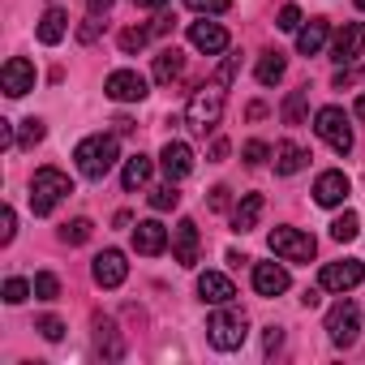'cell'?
Returning a JSON list of instances; mask_svg holds the SVG:
<instances>
[{"instance_id":"obj_9","label":"cell","mask_w":365,"mask_h":365,"mask_svg":"<svg viewBox=\"0 0 365 365\" xmlns=\"http://www.w3.org/2000/svg\"><path fill=\"white\" fill-rule=\"evenodd\" d=\"M103 91H108V99H116V103H138V99H146V78H142L138 69H116V73H108Z\"/></svg>"},{"instance_id":"obj_2","label":"cell","mask_w":365,"mask_h":365,"mask_svg":"<svg viewBox=\"0 0 365 365\" xmlns=\"http://www.w3.org/2000/svg\"><path fill=\"white\" fill-rule=\"evenodd\" d=\"M73 159H78V172H82L86 180H103V176L116 168L120 146H116V138H112V133H91V138H82V142H78Z\"/></svg>"},{"instance_id":"obj_17","label":"cell","mask_w":365,"mask_h":365,"mask_svg":"<svg viewBox=\"0 0 365 365\" xmlns=\"http://www.w3.org/2000/svg\"><path fill=\"white\" fill-rule=\"evenodd\" d=\"M288 271L279 267V262H258L254 267V292L258 297H279V292H288Z\"/></svg>"},{"instance_id":"obj_27","label":"cell","mask_w":365,"mask_h":365,"mask_svg":"<svg viewBox=\"0 0 365 365\" xmlns=\"http://www.w3.org/2000/svg\"><path fill=\"white\" fill-rule=\"evenodd\" d=\"M305 108H309V86H301V91H292V95L284 99V108H279V116H284V125H305Z\"/></svg>"},{"instance_id":"obj_44","label":"cell","mask_w":365,"mask_h":365,"mask_svg":"<svg viewBox=\"0 0 365 365\" xmlns=\"http://www.w3.org/2000/svg\"><path fill=\"white\" fill-rule=\"evenodd\" d=\"M14 142H18V138H14V125H9V120H0V146H5V150H9Z\"/></svg>"},{"instance_id":"obj_50","label":"cell","mask_w":365,"mask_h":365,"mask_svg":"<svg viewBox=\"0 0 365 365\" xmlns=\"http://www.w3.org/2000/svg\"><path fill=\"white\" fill-rule=\"evenodd\" d=\"M138 5H142V9H163L168 0H138Z\"/></svg>"},{"instance_id":"obj_6","label":"cell","mask_w":365,"mask_h":365,"mask_svg":"<svg viewBox=\"0 0 365 365\" xmlns=\"http://www.w3.org/2000/svg\"><path fill=\"white\" fill-rule=\"evenodd\" d=\"M267 245H271V254L284 258V262H309V258L318 254V241H314L309 232H301V228H275V232L267 237Z\"/></svg>"},{"instance_id":"obj_40","label":"cell","mask_w":365,"mask_h":365,"mask_svg":"<svg viewBox=\"0 0 365 365\" xmlns=\"http://www.w3.org/2000/svg\"><path fill=\"white\" fill-rule=\"evenodd\" d=\"M43 133H48V129H43V120H35V116H31V120H22V146L43 142Z\"/></svg>"},{"instance_id":"obj_3","label":"cell","mask_w":365,"mask_h":365,"mask_svg":"<svg viewBox=\"0 0 365 365\" xmlns=\"http://www.w3.org/2000/svg\"><path fill=\"white\" fill-rule=\"evenodd\" d=\"M69 194H73V180L61 168H39L35 180H31V211L35 215H52Z\"/></svg>"},{"instance_id":"obj_18","label":"cell","mask_w":365,"mask_h":365,"mask_svg":"<svg viewBox=\"0 0 365 365\" xmlns=\"http://www.w3.org/2000/svg\"><path fill=\"white\" fill-rule=\"evenodd\" d=\"M198 297H202L207 305H232L237 288H232L228 275H220V271H202V275H198Z\"/></svg>"},{"instance_id":"obj_33","label":"cell","mask_w":365,"mask_h":365,"mask_svg":"<svg viewBox=\"0 0 365 365\" xmlns=\"http://www.w3.org/2000/svg\"><path fill=\"white\" fill-rule=\"evenodd\" d=\"M146 39H150V31L129 26V31H120V52H142V48H146Z\"/></svg>"},{"instance_id":"obj_45","label":"cell","mask_w":365,"mask_h":365,"mask_svg":"<svg viewBox=\"0 0 365 365\" xmlns=\"http://www.w3.org/2000/svg\"><path fill=\"white\" fill-rule=\"evenodd\" d=\"M168 31H172V18H168V14H159V18H155V26H150V35H168Z\"/></svg>"},{"instance_id":"obj_39","label":"cell","mask_w":365,"mask_h":365,"mask_svg":"<svg viewBox=\"0 0 365 365\" xmlns=\"http://www.w3.org/2000/svg\"><path fill=\"white\" fill-rule=\"evenodd\" d=\"M99 31H103V22H99V14H91V18L78 26V43H95V39H99Z\"/></svg>"},{"instance_id":"obj_24","label":"cell","mask_w":365,"mask_h":365,"mask_svg":"<svg viewBox=\"0 0 365 365\" xmlns=\"http://www.w3.org/2000/svg\"><path fill=\"white\" fill-rule=\"evenodd\" d=\"M150 172H155V163L146 159V155H133V159H125V172H120V185L133 194V190H142L146 180H150Z\"/></svg>"},{"instance_id":"obj_13","label":"cell","mask_w":365,"mask_h":365,"mask_svg":"<svg viewBox=\"0 0 365 365\" xmlns=\"http://www.w3.org/2000/svg\"><path fill=\"white\" fill-rule=\"evenodd\" d=\"M190 43L207 56H220V52H228V31L220 22H190Z\"/></svg>"},{"instance_id":"obj_51","label":"cell","mask_w":365,"mask_h":365,"mask_svg":"<svg viewBox=\"0 0 365 365\" xmlns=\"http://www.w3.org/2000/svg\"><path fill=\"white\" fill-rule=\"evenodd\" d=\"M356 116H361V120H365V95H361V99H356Z\"/></svg>"},{"instance_id":"obj_20","label":"cell","mask_w":365,"mask_h":365,"mask_svg":"<svg viewBox=\"0 0 365 365\" xmlns=\"http://www.w3.org/2000/svg\"><path fill=\"white\" fill-rule=\"evenodd\" d=\"M305 163H309V150H305L301 142L284 138V142L275 146V172H279V176H297V172H301Z\"/></svg>"},{"instance_id":"obj_31","label":"cell","mask_w":365,"mask_h":365,"mask_svg":"<svg viewBox=\"0 0 365 365\" xmlns=\"http://www.w3.org/2000/svg\"><path fill=\"white\" fill-rule=\"evenodd\" d=\"M356 232H361V220H356L352 211H344V215L331 224V237H335V241H356Z\"/></svg>"},{"instance_id":"obj_23","label":"cell","mask_w":365,"mask_h":365,"mask_svg":"<svg viewBox=\"0 0 365 365\" xmlns=\"http://www.w3.org/2000/svg\"><path fill=\"white\" fill-rule=\"evenodd\" d=\"M180 69H185V56H180V48H163V52L155 56V82L172 86V82L180 78Z\"/></svg>"},{"instance_id":"obj_19","label":"cell","mask_w":365,"mask_h":365,"mask_svg":"<svg viewBox=\"0 0 365 365\" xmlns=\"http://www.w3.org/2000/svg\"><path fill=\"white\" fill-rule=\"evenodd\" d=\"M159 163H163L168 180H185V176L194 172V150H190L185 142H168L163 155H159Z\"/></svg>"},{"instance_id":"obj_12","label":"cell","mask_w":365,"mask_h":365,"mask_svg":"<svg viewBox=\"0 0 365 365\" xmlns=\"http://www.w3.org/2000/svg\"><path fill=\"white\" fill-rule=\"evenodd\" d=\"M91 275H95V284H99V288H120V284H125V275H129V262H125V254H120V250H103V254L95 258Z\"/></svg>"},{"instance_id":"obj_35","label":"cell","mask_w":365,"mask_h":365,"mask_svg":"<svg viewBox=\"0 0 365 365\" xmlns=\"http://www.w3.org/2000/svg\"><path fill=\"white\" fill-rule=\"evenodd\" d=\"M31 292H35V288H31L26 279H5V301H9V305H22Z\"/></svg>"},{"instance_id":"obj_25","label":"cell","mask_w":365,"mask_h":365,"mask_svg":"<svg viewBox=\"0 0 365 365\" xmlns=\"http://www.w3.org/2000/svg\"><path fill=\"white\" fill-rule=\"evenodd\" d=\"M322 43H327V22H322V18H314L309 26L297 31V52H301V56H318Z\"/></svg>"},{"instance_id":"obj_5","label":"cell","mask_w":365,"mask_h":365,"mask_svg":"<svg viewBox=\"0 0 365 365\" xmlns=\"http://www.w3.org/2000/svg\"><path fill=\"white\" fill-rule=\"evenodd\" d=\"M314 133H318L335 155H348V150L356 146V138H352V125H348L344 108H318V116H314Z\"/></svg>"},{"instance_id":"obj_41","label":"cell","mask_w":365,"mask_h":365,"mask_svg":"<svg viewBox=\"0 0 365 365\" xmlns=\"http://www.w3.org/2000/svg\"><path fill=\"white\" fill-rule=\"evenodd\" d=\"M275 26H279V31H301V9H297V5H284Z\"/></svg>"},{"instance_id":"obj_32","label":"cell","mask_w":365,"mask_h":365,"mask_svg":"<svg viewBox=\"0 0 365 365\" xmlns=\"http://www.w3.org/2000/svg\"><path fill=\"white\" fill-rule=\"evenodd\" d=\"M35 297H39V301H56V297H61V279H56L52 271H39V275H35Z\"/></svg>"},{"instance_id":"obj_26","label":"cell","mask_w":365,"mask_h":365,"mask_svg":"<svg viewBox=\"0 0 365 365\" xmlns=\"http://www.w3.org/2000/svg\"><path fill=\"white\" fill-rule=\"evenodd\" d=\"M284 73H288L284 52H262V61H258V82H262V86H275Z\"/></svg>"},{"instance_id":"obj_46","label":"cell","mask_w":365,"mask_h":365,"mask_svg":"<svg viewBox=\"0 0 365 365\" xmlns=\"http://www.w3.org/2000/svg\"><path fill=\"white\" fill-rule=\"evenodd\" d=\"M224 155H228V142H224V138H215V142H211V163H220Z\"/></svg>"},{"instance_id":"obj_16","label":"cell","mask_w":365,"mask_h":365,"mask_svg":"<svg viewBox=\"0 0 365 365\" xmlns=\"http://www.w3.org/2000/svg\"><path fill=\"white\" fill-rule=\"evenodd\" d=\"M133 250L146 254V258L163 254V250H168V228H163L159 220H142V224L133 228Z\"/></svg>"},{"instance_id":"obj_28","label":"cell","mask_w":365,"mask_h":365,"mask_svg":"<svg viewBox=\"0 0 365 365\" xmlns=\"http://www.w3.org/2000/svg\"><path fill=\"white\" fill-rule=\"evenodd\" d=\"M91 232H95V224H91V220H69V224L61 228V241H65V245H86V241H91Z\"/></svg>"},{"instance_id":"obj_8","label":"cell","mask_w":365,"mask_h":365,"mask_svg":"<svg viewBox=\"0 0 365 365\" xmlns=\"http://www.w3.org/2000/svg\"><path fill=\"white\" fill-rule=\"evenodd\" d=\"M361 279H365V267H361L356 258H344V262H327V267H322L318 288H327V292H348V288H356Z\"/></svg>"},{"instance_id":"obj_52","label":"cell","mask_w":365,"mask_h":365,"mask_svg":"<svg viewBox=\"0 0 365 365\" xmlns=\"http://www.w3.org/2000/svg\"><path fill=\"white\" fill-rule=\"evenodd\" d=\"M356 9H365V0H356Z\"/></svg>"},{"instance_id":"obj_30","label":"cell","mask_w":365,"mask_h":365,"mask_svg":"<svg viewBox=\"0 0 365 365\" xmlns=\"http://www.w3.org/2000/svg\"><path fill=\"white\" fill-rule=\"evenodd\" d=\"M150 207H155V211H176V207H180V194H176V180H168V185H159V190L150 194Z\"/></svg>"},{"instance_id":"obj_43","label":"cell","mask_w":365,"mask_h":365,"mask_svg":"<svg viewBox=\"0 0 365 365\" xmlns=\"http://www.w3.org/2000/svg\"><path fill=\"white\" fill-rule=\"evenodd\" d=\"M279 344H284V331H279V327H271V331H267V339H262V348H267V352H279Z\"/></svg>"},{"instance_id":"obj_1","label":"cell","mask_w":365,"mask_h":365,"mask_svg":"<svg viewBox=\"0 0 365 365\" xmlns=\"http://www.w3.org/2000/svg\"><path fill=\"white\" fill-rule=\"evenodd\" d=\"M237 56H228L224 65H220V73L211 78V82H202L194 95H190V103H185V120H190V129L194 133H211L215 125H220V116H224V99H228V86H232V78H237Z\"/></svg>"},{"instance_id":"obj_49","label":"cell","mask_w":365,"mask_h":365,"mask_svg":"<svg viewBox=\"0 0 365 365\" xmlns=\"http://www.w3.org/2000/svg\"><path fill=\"white\" fill-rule=\"evenodd\" d=\"M348 82H352V73H348V65H344V69H339V73H335V86H339V91H344V86H348Z\"/></svg>"},{"instance_id":"obj_14","label":"cell","mask_w":365,"mask_h":365,"mask_svg":"<svg viewBox=\"0 0 365 365\" xmlns=\"http://www.w3.org/2000/svg\"><path fill=\"white\" fill-rule=\"evenodd\" d=\"M172 258H176L180 267H194V262H198V224H194V220H180V224L172 228Z\"/></svg>"},{"instance_id":"obj_7","label":"cell","mask_w":365,"mask_h":365,"mask_svg":"<svg viewBox=\"0 0 365 365\" xmlns=\"http://www.w3.org/2000/svg\"><path fill=\"white\" fill-rule=\"evenodd\" d=\"M327 335H331V344H339V348H352V344H356V335H361V314H356V305H352L348 297L327 309Z\"/></svg>"},{"instance_id":"obj_47","label":"cell","mask_w":365,"mask_h":365,"mask_svg":"<svg viewBox=\"0 0 365 365\" xmlns=\"http://www.w3.org/2000/svg\"><path fill=\"white\" fill-rule=\"evenodd\" d=\"M86 9H91V14H99V18H103V14H108V9H112V0H86Z\"/></svg>"},{"instance_id":"obj_10","label":"cell","mask_w":365,"mask_h":365,"mask_svg":"<svg viewBox=\"0 0 365 365\" xmlns=\"http://www.w3.org/2000/svg\"><path fill=\"white\" fill-rule=\"evenodd\" d=\"M0 91H5L9 99H22L26 91H35V65L26 56L5 61V69H0Z\"/></svg>"},{"instance_id":"obj_34","label":"cell","mask_w":365,"mask_h":365,"mask_svg":"<svg viewBox=\"0 0 365 365\" xmlns=\"http://www.w3.org/2000/svg\"><path fill=\"white\" fill-rule=\"evenodd\" d=\"M271 155H275V150H271L267 142H258V138H254V142H245V163H250V168H262Z\"/></svg>"},{"instance_id":"obj_22","label":"cell","mask_w":365,"mask_h":365,"mask_svg":"<svg viewBox=\"0 0 365 365\" xmlns=\"http://www.w3.org/2000/svg\"><path fill=\"white\" fill-rule=\"evenodd\" d=\"M65 31H69V14L65 9H48L43 18H39V43H48V48H56L61 39H65Z\"/></svg>"},{"instance_id":"obj_15","label":"cell","mask_w":365,"mask_h":365,"mask_svg":"<svg viewBox=\"0 0 365 365\" xmlns=\"http://www.w3.org/2000/svg\"><path fill=\"white\" fill-rule=\"evenodd\" d=\"M348 194H352V185H348L344 172H322V176L314 180V202H318V207H339Z\"/></svg>"},{"instance_id":"obj_36","label":"cell","mask_w":365,"mask_h":365,"mask_svg":"<svg viewBox=\"0 0 365 365\" xmlns=\"http://www.w3.org/2000/svg\"><path fill=\"white\" fill-rule=\"evenodd\" d=\"M35 331H39L43 339H52V344H56V339H65V322H61V318H52V314H48V318H39V322H35Z\"/></svg>"},{"instance_id":"obj_48","label":"cell","mask_w":365,"mask_h":365,"mask_svg":"<svg viewBox=\"0 0 365 365\" xmlns=\"http://www.w3.org/2000/svg\"><path fill=\"white\" fill-rule=\"evenodd\" d=\"M112 125H116V133H133V129H138V125H133V120H129V116H116V120H112Z\"/></svg>"},{"instance_id":"obj_42","label":"cell","mask_w":365,"mask_h":365,"mask_svg":"<svg viewBox=\"0 0 365 365\" xmlns=\"http://www.w3.org/2000/svg\"><path fill=\"white\" fill-rule=\"evenodd\" d=\"M228 202H232V190L228 185H215L211 190V211H228Z\"/></svg>"},{"instance_id":"obj_38","label":"cell","mask_w":365,"mask_h":365,"mask_svg":"<svg viewBox=\"0 0 365 365\" xmlns=\"http://www.w3.org/2000/svg\"><path fill=\"white\" fill-rule=\"evenodd\" d=\"M14 232H18V215H14V207H5L0 211V245H9Z\"/></svg>"},{"instance_id":"obj_11","label":"cell","mask_w":365,"mask_h":365,"mask_svg":"<svg viewBox=\"0 0 365 365\" xmlns=\"http://www.w3.org/2000/svg\"><path fill=\"white\" fill-rule=\"evenodd\" d=\"M361 52H365V26L361 22H344L339 35H335V43H331V61L335 65H352Z\"/></svg>"},{"instance_id":"obj_4","label":"cell","mask_w":365,"mask_h":365,"mask_svg":"<svg viewBox=\"0 0 365 365\" xmlns=\"http://www.w3.org/2000/svg\"><path fill=\"white\" fill-rule=\"evenodd\" d=\"M245 335H250V322H245V314H241V309H232V305H220V309L211 314V322H207V339H211L220 352L241 348V344H245Z\"/></svg>"},{"instance_id":"obj_37","label":"cell","mask_w":365,"mask_h":365,"mask_svg":"<svg viewBox=\"0 0 365 365\" xmlns=\"http://www.w3.org/2000/svg\"><path fill=\"white\" fill-rule=\"evenodd\" d=\"M185 5H190L194 14H228L232 0H185Z\"/></svg>"},{"instance_id":"obj_21","label":"cell","mask_w":365,"mask_h":365,"mask_svg":"<svg viewBox=\"0 0 365 365\" xmlns=\"http://www.w3.org/2000/svg\"><path fill=\"white\" fill-rule=\"evenodd\" d=\"M262 207H267V198H262V194H245V198L237 202V211H232V228H237V232H250V228H258V220H262Z\"/></svg>"},{"instance_id":"obj_29","label":"cell","mask_w":365,"mask_h":365,"mask_svg":"<svg viewBox=\"0 0 365 365\" xmlns=\"http://www.w3.org/2000/svg\"><path fill=\"white\" fill-rule=\"evenodd\" d=\"M99 352H103L108 361H116V356H125V344L116 339V331H112V322H99Z\"/></svg>"}]
</instances>
